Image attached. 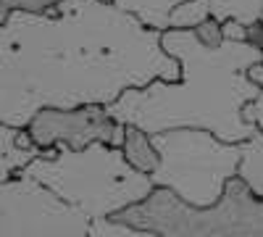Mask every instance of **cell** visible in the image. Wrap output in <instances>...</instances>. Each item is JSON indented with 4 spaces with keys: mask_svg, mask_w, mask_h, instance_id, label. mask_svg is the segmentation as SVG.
<instances>
[{
    "mask_svg": "<svg viewBox=\"0 0 263 237\" xmlns=\"http://www.w3.org/2000/svg\"><path fill=\"white\" fill-rule=\"evenodd\" d=\"M90 237H161V234L121 224L116 219H98L90 224Z\"/></svg>",
    "mask_w": 263,
    "mask_h": 237,
    "instance_id": "5bb4252c",
    "label": "cell"
},
{
    "mask_svg": "<svg viewBox=\"0 0 263 237\" xmlns=\"http://www.w3.org/2000/svg\"><path fill=\"white\" fill-rule=\"evenodd\" d=\"M248 79H250L253 84H258V87L263 90V61H260V63H255V66H250Z\"/></svg>",
    "mask_w": 263,
    "mask_h": 237,
    "instance_id": "ffe728a7",
    "label": "cell"
},
{
    "mask_svg": "<svg viewBox=\"0 0 263 237\" xmlns=\"http://www.w3.org/2000/svg\"><path fill=\"white\" fill-rule=\"evenodd\" d=\"M248 42H250V45H255V48L263 53V27H260V24L248 27Z\"/></svg>",
    "mask_w": 263,
    "mask_h": 237,
    "instance_id": "d6986e66",
    "label": "cell"
},
{
    "mask_svg": "<svg viewBox=\"0 0 263 237\" xmlns=\"http://www.w3.org/2000/svg\"><path fill=\"white\" fill-rule=\"evenodd\" d=\"M90 219L32 177L0 185V237H90Z\"/></svg>",
    "mask_w": 263,
    "mask_h": 237,
    "instance_id": "8992f818",
    "label": "cell"
},
{
    "mask_svg": "<svg viewBox=\"0 0 263 237\" xmlns=\"http://www.w3.org/2000/svg\"><path fill=\"white\" fill-rule=\"evenodd\" d=\"M124 158L142 174H153L161 166V153L153 145V137L142 132L140 126H126L124 132V145H121Z\"/></svg>",
    "mask_w": 263,
    "mask_h": 237,
    "instance_id": "30bf717a",
    "label": "cell"
},
{
    "mask_svg": "<svg viewBox=\"0 0 263 237\" xmlns=\"http://www.w3.org/2000/svg\"><path fill=\"white\" fill-rule=\"evenodd\" d=\"M263 13V0H211V16L218 21H242L245 27L258 24Z\"/></svg>",
    "mask_w": 263,
    "mask_h": 237,
    "instance_id": "7c38bea8",
    "label": "cell"
},
{
    "mask_svg": "<svg viewBox=\"0 0 263 237\" xmlns=\"http://www.w3.org/2000/svg\"><path fill=\"white\" fill-rule=\"evenodd\" d=\"M21 174L45 185L63 203L79 208L90 222L114 219L116 213L150 198L156 190L150 174L132 166L121 148L105 142H92L82 150H45Z\"/></svg>",
    "mask_w": 263,
    "mask_h": 237,
    "instance_id": "3957f363",
    "label": "cell"
},
{
    "mask_svg": "<svg viewBox=\"0 0 263 237\" xmlns=\"http://www.w3.org/2000/svg\"><path fill=\"white\" fill-rule=\"evenodd\" d=\"M103 3H114V0H103Z\"/></svg>",
    "mask_w": 263,
    "mask_h": 237,
    "instance_id": "7402d4cb",
    "label": "cell"
},
{
    "mask_svg": "<svg viewBox=\"0 0 263 237\" xmlns=\"http://www.w3.org/2000/svg\"><path fill=\"white\" fill-rule=\"evenodd\" d=\"M114 219L161 237H263V198L239 177L227 185L221 200L208 208L187 206L171 190L156 187L150 198Z\"/></svg>",
    "mask_w": 263,
    "mask_h": 237,
    "instance_id": "277c9868",
    "label": "cell"
},
{
    "mask_svg": "<svg viewBox=\"0 0 263 237\" xmlns=\"http://www.w3.org/2000/svg\"><path fill=\"white\" fill-rule=\"evenodd\" d=\"M161 32L103 0H61L0 24V124L27 129L42 108L114 105L156 79L179 82Z\"/></svg>",
    "mask_w": 263,
    "mask_h": 237,
    "instance_id": "6da1fadb",
    "label": "cell"
},
{
    "mask_svg": "<svg viewBox=\"0 0 263 237\" xmlns=\"http://www.w3.org/2000/svg\"><path fill=\"white\" fill-rule=\"evenodd\" d=\"M258 24H260V27H263V13H260V19H258Z\"/></svg>",
    "mask_w": 263,
    "mask_h": 237,
    "instance_id": "44dd1931",
    "label": "cell"
},
{
    "mask_svg": "<svg viewBox=\"0 0 263 237\" xmlns=\"http://www.w3.org/2000/svg\"><path fill=\"white\" fill-rule=\"evenodd\" d=\"M221 34L227 42H248V27L242 21H234V19L221 21Z\"/></svg>",
    "mask_w": 263,
    "mask_h": 237,
    "instance_id": "e0dca14e",
    "label": "cell"
},
{
    "mask_svg": "<svg viewBox=\"0 0 263 237\" xmlns=\"http://www.w3.org/2000/svg\"><path fill=\"white\" fill-rule=\"evenodd\" d=\"M187 0H114V6L124 13H132L142 27L153 32H168L171 29V13Z\"/></svg>",
    "mask_w": 263,
    "mask_h": 237,
    "instance_id": "9c48e42d",
    "label": "cell"
},
{
    "mask_svg": "<svg viewBox=\"0 0 263 237\" xmlns=\"http://www.w3.org/2000/svg\"><path fill=\"white\" fill-rule=\"evenodd\" d=\"M242 116H245V121H250L258 129H263V90L258 93L255 100H250L245 108H242Z\"/></svg>",
    "mask_w": 263,
    "mask_h": 237,
    "instance_id": "ac0fdd59",
    "label": "cell"
},
{
    "mask_svg": "<svg viewBox=\"0 0 263 237\" xmlns=\"http://www.w3.org/2000/svg\"><path fill=\"white\" fill-rule=\"evenodd\" d=\"M42 153L45 150H40L32 142L27 129L0 124V185L21 177V171Z\"/></svg>",
    "mask_w": 263,
    "mask_h": 237,
    "instance_id": "ba28073f",
    "label": "cell"
},
{
    "mask_svg": "<svg viewBox=\"0 0 263 237\" xmlns=\"http://www.w3.org/2000/svg\"><path fill=\"white\" fill-rule=\"evenodd\" d=\"M150 137L161 153V166L150 174L153 185L171 190L187 206H216L239 174L242 145L224 142L205 129L179 126Z\"/></svg>",
    "mask_w": 263,
    "mask_h": 237,
    "instance_id": "5b68a950",
    "label": "cell"
},
{
    "mask_svg": "<svg viewBox=\"0 0 263 237\" xmlns=\"http://www.w3.org/2000/svg\"><path fill=\"white\" fill-rule=\"evenodd\" d=\"M211 19V0H187L171 13V29H195Z\"/></svg>",
    "mask_w": 263,
    "mask_h": 237,
    "instance_id": "4fadbf2b",
    "label": "cell"
},
{
    "mask_svg": "<svg viewBox=\"0 0 263 237\" xmlns=\"http://www.w3.org/2000/svg\"><path fill=\"white\" fill-rule=\"evenodd\" d=\"M258 132H260V135H263V129H258Z\"/></svg>",
    "mask_w": 263,
    "mask_h": 237,
    "instance_id": "603a6c76",
    "label": "cell"
},
{
    "mask_svg": "<svg viewBox=\"0 0 263 237\" xmlns=\"http://www.w3.org/2000/svg\"><path fill=\"white\" fill-rule=\"evenodd\" d=\"M161 45L179 61V82L156 79L147 87H132L108 111L124 126H140L147 135L192 126L232 145L248 142L258 126L245 121L242 108L260 93L248 71L263 61V53L250 42L227 40L208 48L195 29H168Z\"/></svg>",
    "mask_w": 263,
    "mask_h": 237,
    "instance_id": "7a4b0ae2",
    "label": "cell"
},
{
    "mask_svg": "<svg viewBox=\"0 0 263 237\" xmlns=\"http://www.w3.org/2000/svg\"><path fill=\"white\" fill-rule=\"evenodd\" d=\"M61 0H0V24H6L8 16L16 11H27V13H48L53 11Z\"/></svg>",
    "mask_w": 263,
    "mask_h": 237,
    "instance_id": "9a60e30c",
    "label": "cell"
},
{
    "mask_svg": "<svg viewBox=\"0 0 263 237\" xmlns=\"http://www.w3.org/2000/svg\"><path fill=\"white\" fill-rule=\"evenodd\" d=\"M27 132L40 150L69 148L82 150L92 142L111 148L124 145L126 126L105 105H79V108H42L27 124Z\"/></svg>",
    "mask_w": 263,
    "mask_h": 237,
    "instance_id": "52a82bcc",
    "label": "cell"
},
{
    "mask_svg": "<svg viewBox=\"0 0 263 237\" xmlns=\"http://www.w3.org/2000/svg\"><path fill=\"white\" fill-rule=\"evenodd\" d=\"M239 179H242L258 198H263V135L255 132L242 142V161H239Z\"/></svg>",
    "mask_w": 263,
    "mask_h": 237,
    "instance_id": "8fae6325",
    "label": "cell"
},
{
    "mask_svg": "<svg viewBox=\"0 0 263 237\" xmlns=\"http://www.w3.org/2000/svg\"><path fill=\"white\" fill-rule=\"evenodd\" d=\"M195 34H197V40L200 42H205L208 48H216V45H221L224 42V34H221V21L218 19H208V21H203V24H197L195 27Z\"/></svg>",
    "mask_w": 263,
    "mask_h": 237,
    "instance_id": "2e32d148",
    "label": "cell"
}]
</instances>
